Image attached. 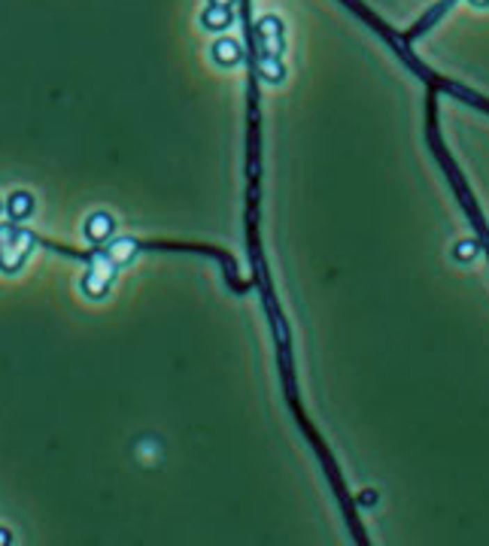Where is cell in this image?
<instances>
[{"label": "cell", "mask_w": 489, "mask_h": 546, "mask_svg": "<svg viewBox=\"0 0 489 546\" xmlns=\"http://www.w3.org/2000/svg\"><path fill=\"white\" fill-rule=\"evenodd\" d=\"M31 249H34V237H31L28 231H19V228H15L13 240L0 243V271H3V273L22 271V264L28 262Z\"/></svg>", "instance_id": "1"}, {"label": "cell", "mask_w": 489, "mask_h": 546, "mask_svg": "<svg viewBox=\"0 0 489 546\" xmlns=\"http://www.w3.org/2000/svg\"><path fill=\"white\" fill-rule=\"evenodd\" d=\"M113 282V267L104 264V258H95L88 267V273L82 276V291H86L88 298H104V291L110 289Z\"/></svg>", "instance_id": "2"}, {"label": "cell", "mask_w": 489, "mask_h": 546, "mask_svg": "<svg viewBox=\"0 0 489 546\" xmlns=\"http://www.w3.org/2000/svg\"><path fill=\"white\" fill-rule=\"evenodd\" d=\"M113 231H115V222H113L110 213H91V216L86 218V237H88L91 243L110 240Z\"/></svg>", "instance_id": "3"}, {"label": "cell", "mask_w": 489, "mask_h": 546, "mask_svg": "<svg viewBox=\"0 0 489 546\" xmlns=\"http://www.w3.org/2000/svg\"><path fill=\"white\" fill-rule=\"evenodd\" d=\"M34 195L31 191H13L10 198H6V213H10L13 222H24V218H31V213H34Z\"/></svg>", "instance_id": "4"}, {"label": "cell", "mask_w": 489, "mask_h": 546, "mask_svg": "<svg viewBox=\"0 0 489 546\" xmlns=\"http://www.w3.org/2000/svg\"><path fill=\"white\" fill-rule=\"evenodd\" d=\"M213 58H216V64H222V67H234L240 61L237 40H216V43H213Z\"/></svg>", "instance_id": "5"}, {"label": "cell", "mask_w": 489, "mask_h": 546, "mask_svg": "<svg viewBox=\"0 0 489 546\" xmlns=\"http://www.w3.org/2000/svg\"><path fill=\"white\" fill-rule=\"evenodd\" d=\"M201 22H204V28H210V31H222V28L231 24V13L225 10V6H207Z\"/></svg>", "instance_id": "6"}, {"label": "cell", "mask_w": 489, "mask_h": 546, "mask_svg": "<svg viewBox=\"0 0 489 546\" xmlns=\"http://www.w3.org/2000/svg\"><path fill=\"white\" fill-rule=\"evenodd\" d=\"M134 252H137L134 240H119V243H113L110 258H113V262H128V258H134Z\"/></svg>", "instance_id": "7"}, {"label": "cell", "mask_w": 489, "mask_h": 546, "mask_svg": "<svg viewBox=\"0 0 489 546\" xmlns=\"http://www.w3.org/2000/svg\"><path fill=\"white\" fill-rule=\"evenodd\" d=\"M262 77L264 79H271V82H280V79H283V64H280L277 61V58H264V61H262Z\"/></svg>", "instance_id": "8"}, {"label": "cell", "mask_w": 489, "mask_h": 546, "mask_svg": "<svg viewBox=\"0 0 489 546\" xmlns=\"http://www.w3.org/2000/svg\"><path fill=\"white\" fill-rule=\"evenodd\" d=\"M280 31H283V22L277 19V15H264L259 22V33L262 37H280Z\"/></svg>", "instance_id": "9"}, {"label": "cell", "mask_w": 489, "mask_h": 546, "mask_svg": "<svg viewBox=\"0 0 489 546\" xmlns=\"http://www.w3.org/2000/svg\"><path fill=\"white\" fill-rule=\"evenodd\" d=\"M10 543H13V534L6 528H0V546H10Z\"/></svg>", "instance_id": "10"}, {"label": "cell", "mask_w": 489, "mask_h": 546, "mask_svg": "<svg viewBox=\"0 0 489 546\" xmlns=\"http://www.w3.org/2000/svg\"><path fill=\"white\" fill-rule=\"evenodd\" d=\"M231 3H234V0H210V6H225V10H228Z\"/></svg>", "instance_id": "11"}, {"label": "cell", "mask_w": 489, "mask_h": 546, "mask_svg": "<svg viewBox=\"0 0 489 546\" xmlns=\"http://www.w3.org/2000/svg\"><path fill=\"white\" fill-rule=\"evenodd\" d=\"M0 213H3V200H0Z\"/></svg>", "instance_id": "12"}]
</instances>
